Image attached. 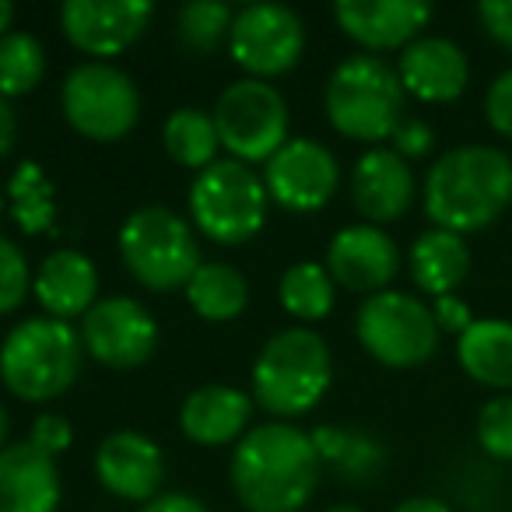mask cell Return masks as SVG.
I'll use <instances>...</instances> for the list:
<instances>
[{
  "mask_svg": "<svg viewBox=\"0 0 512 512\" xmlns=\"http://www.w3.org/2000/svg\"><path fill=\"white\" fill-rule=\"evenodd\" d=\"M232 491L246 512H302L320 484L313 439L288 421L253 425L232 449Z\"/></svg>",
  "mask_w": 512,
  "mask_h": 512,
  "instance_id": "obj_1",
  "label": "cell"
},
{
  "mask_svg": "<svg viewBox=\"0 0 512 512\" xmlns=\"http://www.w3.org/2000/svg\"><path fill=\"white\" fill-rule=\"evenodd\" d=\"M432 228L467 239L512 207V155L495 144H460L432 162L421 186Z\"/></svg>",
  "mask_w": 512,
  "mask_h": 512,
  "instance_id": "obj_2",
  "label": "cell"
},
{
  "mask_svg": "<svg viewBox=\"0 0 512 512\" xmlns=\"http://www.w3.org/2000/svg\"><path fill=\"white\" fill-rule=\"evenodd\" d=\"M81 355L85 344L71 323L29 316L0 341V383L25 404H50L78 383Z\"/></svg>",
  "mask_w": 512,
  "mask_h": 512,
  "instance_id": "obj_3",
  "label": "cell"
},
{
  "mask_svg": "<svg viewBox=\"0 0 512 512\" xmlns=\"http://www.w3.org/2000/svg\"><path fill=\"white\" fill-rule=\"evenodd\" d=\"M404 102L407 92L397 78V67L372 53L341 60L323 88V113L330 127L348 141L372 148L390 141L393 130L404 123Z\"/></svg>",
  "mask_w": 512,
  "mask_h": 512,
  "instance_id": "obj_4",
  "label": "cell"
},
{
  "mask_svg": "<svg viewBox=\"0 0 512 512\" xmlns=\"http://www.w3.org/2000/svg\"><path fill=\"white\" fill-rule=\"evenodd\" d=\"M334 358L313 327L278 330L253 362V400L267 414L288 421L309 414L330 390Z\"/></svg>",
  "mask_w": 512,
  "mask_h": 512,
  "instance_id": "obj_5",
  "label": "cell"
},
{
  "mask_svg": "<svg viewBox=\"0 0 512 512\" xmlns=\"http://www.w3.org/2000/svg\"><path fill=\"white\" fill-rule=\"evenodd\" d=\"M190 225L218 246H242L267 225L264 176L235 158H218L190 183Z\"/></svg>",
  "mask_w": 512,
  "mask_h": 512,
  "instance_id": "obj_6",
  "label": "cell"
},
{
  "mask_svg": "<svg viewBox=\"0 0 512 512\" xmlns=\"http://www.w3.org/2000/svg\"><path fill=\"white\" fill-rule=\"evenodd\" d=\"M120 256L127 271L151 292L186 288L200 271L197 228L169 207H137L120 225Z\"/></svg>",
  "mask_w": 512,
  "mask_h": 512,
  "instance_id": "obj_7",
  "label": "cell"
},
{
  "mask_svg": "<svg viewBox=\"0 0 512 512\" xmlns=\"http://www.w3.org/2000/svg\"><path fill=\"white\" fill-rule=\"evenodd\" d=\"M355 337L372 362L386 369H418L439 351L442 330L435 327L428 302L400 288H386L362 302Z\"/></svg>",
  "mask_w": 512,
  "mask_h": 512,
  "instance_id": "obj_8",
  "label": "cell"
},
{
  "mask_svg": "<svg viewBox=\"0 0 512 512\" xmlns=\"http://www.w3.org/2000/svg\"><path fill=\"white\" fill-rule=\"evenodd\" d=\"M60 109L74 134L88 141H123L141 120V92L134 78L116 64L85 60L71 67L60 85Z\"/></svg>",
  "mask_w": 512,
  "mask_h": 512,
  "instance_id": "obj_9",
  "label": "cell"
},
{
  "mask_svg": "<svg viewBox=\"0 0 512 512\" xmlns=\"http://www.w3.org/2000/svg\"><path fill=\"white\" fill-rule=\"evenodd\" d=\"M221 148L242 165H267L288 144V102L271 81L242 78L211 109Z\"/></svg>",
  "mask_w": 512,
  "mask_h": 512,
  "instance_id": "obj_10",
  "label": "cell"
},
{
  "mask_svg": "<svg viewBox=\"0 0 512 512\" xmlns=\"http://www.w3.org/2000/svg\"><path fill=\"white\" fill-rule=\"evenodd\" d=\"M228 53L246 71V78H281L306 53V25L299 11L285 4H246L232 18Z\"/></svg>",
  "mask_w": 512,
  "mask_h": 512,
  "instance_id": "obj_11",
  "label": "cell"
},
{
  "mask_svg": "<svg viewBox=\"0 0 512 512\" xmlns=\"http://www.w3.org/2000/svg\"><path fill=\"white\" fill-rule=\"evenodd\" d=\"M81 344L99 365L116 372L141 369L158 351V320L130 295L99 299L81 320Z\"/></svg>",
  "mask_w": 512,
  "mask_h": 512,
  "instance_id": "obj_12",
  "label": "cell"
},
{
  "mask_svg": "<svg viewBox=\"0 0 512 512\" xmlns=\"http://www.w3.org/2000/svg\"><path fill=\"white\" fill-rule=\"evenodd\" d=\"M267 197L292 214H313L330 204L341 186V162L316 137H288V144L264 165Z\"/></svg>",
  "mask_w": 512,
  "mask_h": 512,
  "instance_id": "obj_13",
  "label": "cell"
},
{
  "mask_svg": "<svg viewBox=\"0 0 512 512\" xmlns=\"http://www.w3.org/2000/svg\"><path fill=\"white\" fill-rule=\"evenodd\" d=\"M151 18L155 8L148 0H67L60 8V29L78 53L109 64L144 36Z\"/></svg>",
  "mask_w": 512,
  "mask_h": 512,
  "instance_id": "obj_14",
  "label": "cell"
},
{
  "mask_svg": "<svg viewBox=\"0 0 512 512\" xmlns=\"http://www.w3.org/2000/svg\"><path fill=\"white\" fill-rule=\"evenodd\" d=\"M432 4L425 0H337L334 22L365 53H404L432 22Z\"/></svg>",
  "mask_w": 512,
  "mask_h": 512,
  "instance_id": "obj_15",
  "label": "cell"
},
{
  "mask_svg": "<svg viewBox=\"0 0 512 512\" xmlns=\"http://www.w3.org/2000/svg\"><path fill=\"white\" fill-rule=\"evenodd\" d=\"M327 271L334 285L369 299L397 281L400 246L379 225H344L327 246Z\"/></svg>",
  "mask_w": 512,
  "mask_h": 512,
  "instance_id": "obj_16",
  "label": "cell"
},
{
  "mask_svg": "<svg viewBox=\"0 0 512 512\" xmlns=\"http://www.w3.org/2000/svg\"><path fill=\"white\" fill-rule=\"evenodd\" d=\"M95 477L109 495L123 502L148 505L151 498L162 495L165 481V456L155 439L144 432H113L95 449Z\"/></svg>",
  "mask_w": 512,
  "mask_h": 512,
  "instance_id": "obj_17",
  "label": "cell"
},
{
  "mask_svg": "<svg viewBox=\"0 0 512 512\" xmlns=\"http://www.w3.org/2000/svg\"><path fill=\"white\" fill-rule=\"evenodd\" d=\"M418 197L411 162L397 155L393 148H369L358 155L351 169V204L369 225H390L404 218Z\"/></svg>",
  "mask_w": 512,
  "mask_h": 512,
  "instance_id": "obj_18",
  "label": "cell"
},
{
  "mask_svg": "<svg viewBox=\"0 0 512 512\" xmlns=\"http://www.w3.org/2000/svg\"><path fill=\"white\" fill-rule=\"evenodd\" d=\"M397 78L411 99L425 106L456 102L470 85V60L446 36H421L397 57Z\"/></svg>",
  "mask_w": 512,
  "mask_h": 512,
  "instance_id": "obj_19",
  "label": "cell"
},
{
  "mask_svg": "<svg viewBox=\"0 0 512 512\" xmlns=\"http://www.w3.org/2000/svg\"><path fill=\"white\" fill-rule=\"evenodd\" d=\"M32 295L50 320H85L99 302V267L81 249H53L32 274Z\"/></svg>",
  "mask_w": 512,
  "mask_h": 512,
  "instance_id": "obj_20",
  "label": "cell"
},
{
  "mask_svg": "<svg viewBox=\"0 0 512 512\" xmlns=\"http://www.w3.org/2000/svg\"><path fill=\"white\" fill-rule=\"evenodd\" d=\"M253 421V397L239 386L207 383L193 390L179 407V428L197 446H228L249 432Z\"/></svg>",
  "mask_w": 512,
  "mask_h": 512,
  "instance_id": "obj_21",
  "label": "cell"
},
{
  "mask_svg": "<svg viewBox=\"0 0 512 512\" xmlns=\"http://www.w3.org/2000/svg\"><path fill=\"white\" fill-rule=\"evenodd\" d=\"M64 484L57 460L32 449L29 442H11L0 449V512H57Z\"/></svg>",
  "mask_w": 512,
  "mask_h": 512,
  "instance_id": "obj_22",
  "label": "cell"
},
{
  "mask_svg": "<svg viewBox=\"0 0 512 512\" xmlns=\"http://www.w3.org/2000/svg\"><path fill=\"white\" fill-rule=\"evenodd\" d=\"M407 271L418 292L442 299L456 295V288L470 274V246L463 235L446 232V228H425L407 249Z\"/></svg>",
  "mask_w": 512,
  "mask_h": 512,
  "instance_id": "obj_23",
  "label": "cell"
},
{
  "mask_svg": "<svg viewBox=\"0 0 512 512\" xmlns=\"http://www.w3.org/2000/svg\"><path fill=\"white\" fill-rule=\"evenodd\" d=\"M456 362L477 386L512 393V320H474L456 337Z\"/></svg>",
  "mask_w": 512,
  "mask_h": 512,
  "instance_id": "obj_24",
  "label": "cell"
},
{
  "mask_svg": "<svg viewBox=\"0 0 512 512\" xmlns=\"http://www.w3.org/2000/svg\"><path fill=\"white\" fill-rule=\"evenodd\" d=\"M309 439H313V449L323 467L341 474V481L348 484L372 481L386 467V460H390V449L372 432H362V428L320 425L309 432Z\"/></svg>",
  "mask_w": 512,
  "mask_h": 512,
  "instance_id": "obj_25",
  "label": "cell"
},
{
  "mask_svg": "<svg viewBox=\"0 0 512 512\" xmlns=\"http://www.w3.org/2000/svg\"><path fill=\"white\" fill-rule=\"evenodd\" d=\"M190 309L207 323H232L246 313L249 306V281L239 267L221 264H200V271L190 278V285L183 288Z\"/></svg>",
  "mask_w": 512,
  "mask_h": 512,
  "instance_id": "obj_26",
  "label": "cell"
},
{
  "mask_svg": "<svg viewBox=\"0 0 512 512\" xmlns=\"http://www.w3.org/2000/svg\"><path fill=\"white\" fill-rule=\"evenodd\" d=\"M162 144L172 162L193 172H204L207 165H214L221 151L214 116L200 106H179L176 113H169L162 127Z\"/></svg>",
  "mask_w": 512,
  "mask_h": 512,
  "instance_id": "obj_27",
  "label": "cell"
},
{
  "mask_svg": "<svg viewBox=\"0 0 512 512\" xmlns=\"http://www.w3.org/2000/svg\"><path fill=\"white\" fill-rule=\"evenodd\" d=\"M278 302L292 320H299V327L327 320L337 302V285L330 278L327 264L302 260V264L288 267L278 281Z\"/></svg>",
  "mask_w": 512,
  "mask_h": 512,
  "instance_id": "obj_28",
  "label": "cell"
},
{
  "mask_svg": "<svg viewBox=\"0 0 512 512\" xmlns=\"http://www.w3.org/2000/svg\"><path fill=\"white\" fill-rule=\"evenodd\" d=\"M8 207L25 235L53 232L57 221V190L39 162H22L8 179Z\"/></svg>",
  "mask_w": 512,
  "mask_h": 512,
  "instance_id": "obj_29",
  "label": "cell"
},
{
  "mask_svg": "<svg viewBox=\"0 0 512 512\" xmlns=\"http://www.w3.org/2000/svg\"><path fill=\"white\" fill-rule=\"evenodd\" d=\"M46 78V50L32 32H8L0 39V99H22Z\"/></svg>",
  "mask_w": 512,
  "mask_h": 512,
  "instance_id": "obj_30",
  "label": "cell"
},
{
  "mask_svg": "<svg viewBox=\"0 0 512 512\" xmlns=\"http://www.w3.org/2000/svg\"><path fill=\"white\" fill-rule=\"evenodd\" d=\"M235 11L218 0H193L176 15V36L190 53H214L221 43H228Z\"/></svg>",
  "mask_w": 512,
  "mask_h": 512,
  "instance_id": "obj_31",
  "label": "cell"
},
{
  "mask_svg": "<svg viewBox=\"0 0 512 512\" xmlns=\"http://www.w3.org/2000/svg\"><path fill=\"white\" fill-rule=\"evenodd\" d=\"M477 446L484 449L488 460L512 463V393H498V397L484 400L477 411Z\"/></svg>",
  "mask_w": 512,
  "mask_h": 512,
  "instance_id": "obj_32",
  "label": "cell"
},
{
  "mask_svg": "<svg viewBox=\"0 0 512 512\" xmlns=\"http://www.w3.org/2000/svg\"><path fill=\"white\" fill-rule=\"evenodd\" d=\"M32 292V271L22 246L8 235H0V316L22 309L25 295Z\"/></svg>",
  "mask_w": 512,
  "mask_h": 512,
  "instance_id": "obj_33",
  "label": "cell"
},
{
  "mask_svg": "<svg viewBox=\"0 0 512 512\" xmlns=\"http://www.w3.org/2000/svg\"><path fill=\"white\" fill-rule=\"evenodd\" d=\"M74 442V428L71 421L64 418V414H39L36 421H32L29 428V446L39 449L43 456H50V460H57L60 453H67Z\"/></svg>",
  "mask_w": 512,
  "mask_h": 512,
  "instance_id": "obj_34",
  "label": "cell"
},
{
  "mask_svg": "<svg viewBox=\"0 0 512 512\" xmlns=\"http://www.w3.org/2000/svg\"><path fill=\"white\" fill-rule=\"evenodd\" d=\"M484 120L498 137L512 141V67H505L484 92Z\"/></svg>",
  "mask_w": 512,
  "mask_h": 512,
  "instance_id": "obj_35",
  "label": "cell"
},
{
  "mask_svg": "<svg viewBox=\"0 0 512 512\" xmlns=\"http://www.w3.org/2000/svg\"><path fill=\"white\" fill-rule=\"evenodd\" d=\"M393 151H397L404 162H414V158H428L435 148V130L428 127L425 120H418V116H404V123H400L397 130H393Z\"/></svg>",
  "mask_w": 512,
  "mask_h": 512,
  "instance_id": "obj_36",
  "label": "cell"
},
{
  "mask_svg": "<svg viewBox=\"0 0 512 512\" xmlns=\"http://www.w3.org/2000/svg\"><path fill=\"white\" fill-rule=\"evenodd\" d=\"M477 22L484 36L512 53V0H484L477 4Z\"/></svg>",
  "mask_w": 512,
  "mask_h": 512,
  "instance_id": "obj_37",
  "label": "cell"
},
{
  "mask_svg": "<svg viewBox=\"0 0 512 512\" xmlns=\"http://www.w3.org/2000/svg\"><path fill=\"white\" fill-rule=\"evenodd\" d=\"M432 316H435V327L442 330V334H467L470 323H474V313H470V306L460 299V295H442V299L432 302Z\"/></svg>",
  "mask_w": 512,
  "mask_h": 512,
  "instance_id": "obj_38",
  "label": "cell"
},
{
  "mask_svg": "<svg viewBox=\"0 0 512 512\" xmlns=\"http://www.w3.org/2000/svg\"><path fill=\"white\" fill-rule=\"evenodd\" d=\"M141 512H211L197 495H186V491H165V495L151 498Z\"/></svg>",
  "mask_w": 512,
  "mask_h": 512,
  "instance_id": "obj_39",
  "label": "cell"
},
{
  "mask_svg": "<svg viewBox=\"0 0 512 512\" xmlns=\"http://www.w3.org/2000/svg\"><path fill=\"white\" fill-rule=\"evenodd\" d=\"M15 137H18L15 109H11L8 99H0V158H4L11 148H15Z\"/></svg>",
  "mask_w": 512,
  "mask_h": 512,
  "instance_id": "obj_40",
  "label": "cell"
},
{
  "mask_svg": "<svg viewBox=\"0 0 512 512\" xmlns=\"http://www.w3.org/2000/svg\"><path fill=\"white\" fill-rule=\"evenodd\" d=\"M393 512H453V505L446 498H435V495H411L397 505Z\"/></svg>",
  "mask_w": 512,
  "mask_h": 512,
  "instance_id": "obj_41",
  "label": "cell"
},
{
  "mask_svg": "<svg viewBox=\"0 0 512 512\" xmlns=\"http://www.w3.org/2000/svg\"><path fill=\"white\" fill-rule=\"evenodd\" d=\"M11 25H15V4H8V0H0V39L8 36Z\"/></svg>",
  "mask_w": 512,
  "mask_h": 512,
  "instance_id": "obj_42",
  "label": "cell"
},
{
  "mask_svg": "<svg viewBox=\"0 0 512 512\" xmlns=\"http://www.w3.org/2000/svg\"><path fill=\"white\" fill-rule=\"evenodd\" d=\"M8 432H11V421H8L4 404H0V449H8Z\"/></svg>",
  "mask_w": 512,
  "mask_h": 512,
  "instance_id": "obj_43",
  "label": "cell"
},
{
  "mask_svg": "<svg viewBox=\"0 0 512 512\" xmlns=\"http://www.w3.org/2000/svg\"><path fill=\"white\" fill-rule=\"evenodd\" d=\"M323 512H362L358 505H330V509H323Z\"/></svg>",
  "mask_w": 512,
  "mask_h": 512,
  "instance_id": "obj_44",
  "label": "cell"
},
{
  "mask_svg": "<svg viewBox=\"0 0 512 512\" xmlns=\"http://www.w3.org/2000/svg\"><path fill=\"white\" fill-rule=\"evenodd\" d=\"M4 197H8V193H0V214H4Z\"/></svg>",
  "mask_w": 512,
  "mask_h": 512,
  "instance_id": "obj_45",
  "label": "cell"
}]
</instances>
